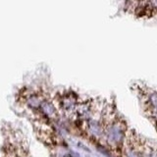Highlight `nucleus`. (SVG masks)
I'll return each instance as SVG.
<instances>
[{
	"label": "nucleus",
	"mask_w": 157,
	"mask_h": 157,
	"mask_svg": "<svg viewBox=\"0 0 157 157\" xmlns=\"http://www.w3.org/2000/svg\"><path fill=\"white\" fill-rule=\"evenodd\" d=\"M61 157H73V156H72L71 154H69V153H68V154H66V155H64V156H61Z\"/></svg>",
	"instance_id": "obj_5"
},
{
	"label": "nucleus",
	"mask_w": 157,
	"mask_h": 157,
	"mask_svg": "<svg viewBox=\"0 0 157 157\" xmlns=\"http://www.w3.org/2000/svg\"><path fill=\"white\" fill-rule=\"evenodd\" d=\"M47 96H49L47 92L42 88H32L28 86L23 87L18 93L19 100L33 112L38 111L41 103Z\"/></svg>",
	"instance_id": "obj_2"
},
{
	"label": "nucleus",
	"mask_w": 157,
	"mask_h": 157,
	"mask_svg": "<svg viewBox=\"0 0 157 157\" xmlns=\"http://www.w3.org/2000/svg\"><path fill=\"white\" fill-rule=\"evenodd\" d=\"M52 98L60 112V115H63L67 119L73 118L76 107L81 100L78 93L71 88L56 92Z\"/></svg>",
	"instance_id": "obj_1"
},
{
	"label": "nucleus",
	"mask_w": 157,
	"mask_h": 157,
	"mask_svg": "<svg viewBox=\"0 0 157 157\" xmlns=\"http://www.w3.org/2000/svg\"><path fill=\"white\" fill-rule=\"evenodd\" d=\"M127 11L137 17H153L157 15V0H128Z\"/></svg>",
	"instance_id": "obj_3"
},
{
	"label": "nucleus",
	"mask_w": 157,
	"mask_h": 157,
	"mask_svg": "<svg viewBox=\"0 0 157 157\" xmlns=\"http://www.w3.org/2000/svg\"><path fill=\"white\" fill-rule=\"evenodd\" d=\"M37 112L41 116V119L48 123L56 122L60 118V112H59L53 98L50 96H47L44 99Z\"/></svg>",
	"instance_id": "obj_4"
}]
</instances>
